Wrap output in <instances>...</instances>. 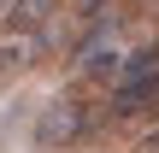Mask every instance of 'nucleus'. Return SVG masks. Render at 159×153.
I'll return each mask as SVG.
<instances>
[{
  "label": "nucleus",
  "mask_w": 159,
  "mask_h": 153,
  "mask_svg": "<svg viewBox=\"0 0 159 153\" xmlns=\"http://www.w3.org/2000/svg\"><path fill=\"white\" fill-rule=\"evenodd\" d=\"M118 53L106 47V53H83V83H118Z\"/></svg>",
  "instance_id": "5"
},
{
  "label": "nucleus",
  "mask_w": 159,
  "mask_h": 153,
  "mask_svg": "<svg viewBox=\"0 0 159 153\" xmlns=\"http://www.w3.org/2000/svg\"><path fill=\"white\" fill-rule=\"evenodd\" d=\"M130 153H159V130H148V136H142V142H136Z\"/></svg>",
  "instance_id": "6"
},
{
  "label": "nucleus",
  "mask_w": 159,
  "mask_h": 153,
  "mask_svg": "<svg viewBox=\"0 0 159 153\" xmlns=\"http://www.w3.org/2000/svg\"><path fill=\"white\" fill-rule=\"evenodd\" d=\"M106 112L112 118H148V112H159V41L136 47L118 65V83H112Z\"/></svg>",
  "instance_id": "1"
},
{
  "label": "nucleus",
  "mask_w": 159,
  "mask_h": 153,
  "mask_svg": "<svg viewBox=\"0 0 159 153\" xmlns=\"http://www.w3.org/2000/svg\"><path fill=\"white\" fill-rule=\"evenodd\" d=\"M94 124H100V112H94L83 94H59V100H47L41 118H35V147H41V153L83 147V142L94 136Z\"/></svg>",
  "instance_id": "2"
},
{
  "label": "nucleus",
  "mask_w": 159,
  "mask_h": 153,
  "mask_svg": "<svg viewBox=\"0 0 159 153\" xmlns=\"http://www.w3.org/2000/svg\"><path fill=\"white\" fill-rule=\"evenodd\" d=\"M30 59H35V41H24V35H12V41H0V94L30 71Z\"/></svg>",
  "instance_id": "4"
},
{
  "label": "nucleus",
  "mask_w": 159,
  "mask_h": 153,
  "mask_svg": "<svg viewBox=\"0 0 159 153\" xmlns=\"http://www.w3.org/2000/svg\"><path fill=\"white\" fill-rule=\"evenodd\" d=\"M53 18H59V0H6V6H0L6 35H24V41L47 35V29H53Z\"/></svg>",
  "instance_id": "3"
}]
</instances>
